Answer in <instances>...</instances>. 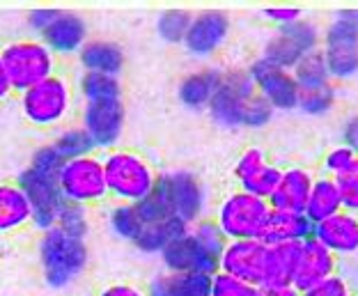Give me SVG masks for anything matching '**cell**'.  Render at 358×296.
Listing matches in <instances>:
<instances>
[{
	"label": "cell",
	"mask_w": 358,
	"mask_h": 296,
	"mask_svg": "<svg viewBox=\"0 0 358 296\" xmlns=\"http://www.w3.org/2000/svg\"><path fill=\"white\" fill-rule=\"evenodd\" d=\"M356 159H358V154L349 145L331 147V150L327 152V156H324V175L336 179V177L343 175V172H347L349 168H352Z\"/></svg>",
	"instance_id": "cell-33"
},
{
	"label": "cell",
	"mask_w": 358,
	"mask_h": 296,
	"mask_svg": "<svg viewBox=\"0 0 358 296\" xmlns=\"http://www.w3.org/2000/svg\"><path fill=\"white\" fill-rule=\"evenodd\" d=\"M124 127V104L122 99L83 101V129L94 147H110L120 141Z\"/></svg>",
	"instance_id": "cell-16"
},
{
	"label": "cell",
	"mask_w": 358,
	"mask_h": 296,
	"mask_svg": "<svg viewBox=\"0 0 358 296\" xmlns=\"http://www.w3.org/2000/svg\"><path fill=\"white\" fill-rule=\"evenodd\" d=\"M191 21H193L191 14H186V12H168L164 19H161L159 30L168 42H184Z\"/></svg>",
	"instance_id": "cell-37"
},
{
	"label": "cell",
	"mask_w": 358,
	"mask_h": 296,
	"mask_svg": "<svg viewBox=\"0 0 358 296\" xmlns=\"http://www.w3.org/2000/svg\"><path fill=\"white\" fill-rule=\"evenodd\" d=\"M58 188L64 200L78 204V207L96 204L103 197H108L101 156L85 154L64 159L58 170Z\"/></svg>",
	"instance_id": "cell-9"
},
{
	"label": "cell",
	"mask_w": 358,
	"mask_h": 296,
	"mask_svg": "<svg viewBox=\"0 0 358 296\" xmlns=\"http://www.w3.org/2000/svg\"><path fill=\"white\" fill-rule=\"evenodd\" d=\"M248 73H250V78H253L259 97H262L271 108H278V111L299 108V85L294 76H292V71L275 67V64L259 57V60L250 64Z\"/></svg>",
	"instance_id": "cell-14"
},
{
	"label": "cell",
	"mask_w": 358,
	"mask_h": 296,
	"mask_svg": "<svg viewBox=\"0 0 358 296\" xmlns=\"http://www.w3.org/2000/svg\"><path fill=\"white\" fill-rule=\"evenodd\" d=\"M356 290H352V285L340 274L327 278V281H322L320 285L310 287V290L301 292V296H354Z\"/></svg>",
	"instance_id": "cell-39"
},
{
	"label": "cell",
	"mask_w": 358,
	"mask_h": 296,
	"mask_svg": "<svg viewBox=\"0 0 358 296\" xmlns=\"http://www.w3.org/2000/svg\"><path fill=\"white\" fill-rule=\"evenodd\" d=\"M266 296H301V292H299V290H294V287H282V290L266 292Z\"/></svg>",
	"instance_id": "cell-45"
},
{
	"label": "cell",
	"mask_w": 358,
	"mask_h": 296,
	"mask_svg": "<svg viewBox=\"0 0 358 296\" xmlns=\"http://www.w3.org/2000/svg\"><path fill=\"white\" fill-rule=\"evenodd\" d=\"M85 23L71 12H58L53 23L42 32V42L53 53H76L85 46Z\"/></svg>",
	"instance_id": "cell-22"
},
{
	"label": "cell",
	"mask_w": 358,
	"mask_h": 296,
	"mask_svg": "<svg viewBox=\"0 0 358 296\" xmlns=\"http://www.w3.org/2000/svg\"><path fill=\"white\" fill-rule=\"evenodd\" d=\"M345 145H349L358 154V115L347 122V127H345Z\"/></svg>",
	"instance_id": "cell-43"
},
{
	"label": "cell",
	"mask_w": 358,
	"mask_h": 296,
	"mask_svg": "<svg viewBox=\"0 0 358 296\" xmlns=\"http://www.w3.org/2000/svg\"><path fill=\"white\" fill-rule=\"evenodd\" d=\"M333 99H336L333 85L322 87V90H310V92H299V108L303 113L324 115L327 111H331Z\"/></svg>",
	"instance_id": "cell-36"
},
{
	"label": "cell",
	"mask_w": 358,
	"mask_h": 296,
	"mask_svg": "<svg viewBox=\"0 0 358 296\" xmlns=\"http://www.w3.org/2000/svg\"><path fill=\"white\" fill-rule=\"evenodd\" d=\"M266 255L268 244H264L262 239L227 241L221 262H218V271L239 278L241 283L255 287V290H262Z\"/></svg>",
	"instance_id": "cell-12"
},
{
	"label": "cell",
	"mask_w": 358,
	"mask_h": 296,
	"mask_svg": "<svg viewBox=\"0 0 358 296\" xmlns=\"http://www.w3.org/2000/svg\"><path fill=\"white\" fill-rule=\"evenodd\" d=\"M271 207L262 197L243 191H232L216 207V225L221 227L227 241L262 239Z\"/></svg>",
	"instance_id": "cell-7"
},
{
	"label": "cell",
	"mask_w": 358,
	"mask_h": 296,
	"mask_svg": "<svg viewBox=\"0 0 358 296\" xmlns=\"http://www.w3.org/2000/svg\"><path fill=\"white\" fill-rule=\"evenodd\" d=\"M0 60L7 71L14 92H26L28 87L42 83L55 73V53L42 39H19L0 48Z\"/></svg>",
	"instance_id": "cell-6"
},
{
	"label": "cell",
	"mask_w": 358,
	"mask_h": 296,
	"mask_svg": "<svg viewBox=\"0 0 358 296\" xmlns=\"http://www.w3.org/2000/svg\"><path fill=\"white\" fill-rule=\"evenodd\" d=\"M80 94L83 101H101V99H122V87L117 76L85 71L80 78Z\"/></svg>",
	"instance_id": "cell-30"
},
{
	"label": "cell",
	"mask_w": 358,
	"mask_h": 296,
	"mask_svg": "<svg viewBox=\"0 0 358 296\" xmlns=\"http://www.w3.org/2000/svg\"><path fill=\"white\" fill-rule=\"evenodd\" d=\"M211 276L202 274H159L148 287V296H209Z\"/></svg>",
	"instance_id": "cell-26"
},
{
	"label": "cell",
	"mask_w": 358,
	"mask_h": 296,
	"mask_svg": "<svg viewBox=\"0 0 358 296\" xmlns=\"http://www.w3.org/2000/svg\"><path fill=\"white\" fill-rule=\"evenodd\" d=\"M32 223V204L19 182H0V237Z\"/></svg>",
	"instance_id": "cell-23"
},
{
	"label": "cell",
	"mask_w": 358,
	"mask_h": 296,
	"mask_svg": "<svg viewBox=\"0 0 358 296\" xmlns=\"http://www.w3.org/2000/svg\"><path fill=\"white\" fill-rule=\"evenodd\" d=\"M313 51H317V30L315 26L301 19L294 26L278 28V35L264 48L262 60L271 62L280 69L292 71L299 64L301 57Z\"/></svg>",
	"instance_id": "cell-13"
},
{
	"label": "cell",
	"mask_w": 358,
	"mask_h": 296,
	"mask_svg": "<svg viewBox=\"0 0 358 296\" xmlns=\"http://www.w3.org/2000/svg\"><path fill=\"white\" fill-rule=\"evenodd\" d=\"M299 246L301 244L268 246L266 267H264V281H262V290L264 292H273V290H282V287H292V276H294Z\"/></svg>",
	"instance_id": "cell-24"
},
{
	"label": "cell",
	"mask_w": 358,
	"mask_h": 296,
	"mask_svg": "<svg viewBox=\"0 0 358 296\" xmlns=\"http://www.w3.org/2000/svg\"><path fill=\"white\" fill-rule=\"evenodd\" d=\"M340 267V260L327 251L320 241H315L313 237L306 241H301L299 255H296V267L294 276H292V287L299 292H306L310 287L320 285L327 278L336 276Z\"/></svg>",
	"instance_id": "cell-17"
},
{
	"label": "cell",
	"mask_w": 358,
	"mask_h": 296,
	"mask_svg": "<svg viewBox=\"0 0 358 296\" xmlns=\"http://www.w3.org/2000/svg\"><path fill=\"white\" fill-rule=\"evenodd\" d=\"M164 265L173 274H202L211 276L218 271V262L221 258L214 255L209 248H205L191 230H186L182 237H177L173 244H168L161 251Z\"/></svg>",
	"instance_id": "cell-15"
},
{
	"label": "cell",
	"mask_w": 358,
	"mask_h": 296,
	"mask_svg": "<svg viewBox=\"0 0 358 296\" xmlns=\"http://www.w3.org/2000/svg\"><path fill=\"white\" fill-rule=\"evenodd\" d=\"M343 211V197H340V188L338 182L329 175H320L315 177L313 182V191L310 197H308V204H306V216L310 220L313 225L322 223L336 213Z\"/></svg>",
	"instance_id": "cell-25"
},
{
	"label": "cell",
	"mask_w": 358,
	"mask_h": 296,
	"mask_svg": "<svg viewBox=\"0 0 358 296\" xmlns=\"http://www.w3.org/2000/svg\"><path fill=\"white\" fill-rule=\"evenodd\" d=\"M62 161L64 159L53 145H44L35 152L32 163L19 177V186L28 193L32 204V225H37L42 232L58 225V216L67 202L58 188V170Z\"/></svg>",
	"instance_id": "cell-2"
},
{
	"label": "cell",
	"mask_w": 358,
	"mask_h": 296,
	"mask_svg": "<svg viewBox=\"0 0 358 296\" xmlns=\"http://www.w3.org/2000/svg\"><path fill=\"white\" fill-rule=\"evenodd\" d=\"M19 101H21L23 118L30 125H35L39 129H51L64 122V118L71 113L74 90L67 83V78H62L60 73H53V76L44 78L42 83L21 92Z\"/></svg>",
	"instance_id": "cell-8"
},
{
	"label": "cell",
	"mask_w": 358,
	"mask_h": 296,
	"mask_svg": "<svg viewBox=\"0 0 358 296\" xmlns=\"http://www.w3.org/2000/svg\"><path fill=\"white\" fill-rule=\"evenodd\" d=\"M313 239L331 251L338 260L358 255V216L349 211H340L313 230Z\"/></svg>",
	"instance_id": "cell-18"
},
{
	"label": "cell",
	"mask_w": 358,
	"mask_h": 296,
	"mask_svg": "<svg viewBox=\"0 0 358 296\" xmlns=\"http://www.w3.org/2000/svg\"><path fill=\"white\" fill-rule=\"evenodd\" d=\"M336 182L340 188V197H343V211L356 213L358 216V159L347 172L336 177Z\"/></svg>",
	"instance_id": "cell-35"
},
{
	"label": "cell",
	"mask_w": 358,
	"mask_h": 296,
	"mask_svg": "<svg viewBox=\"0 0 358 296\" xmlns=\"http://www.w3.org/2000/svg\"><path fill=\"white\" fill-rule=\"evenodd\" d=\"M99 296H148L141 287L129 285V283H117V285H108L106 290L99 292Z\"/></svg>",
	"instance_id": "cell-41"
},
{
	"label": "cell",
	"mask_w": 358,
	"mask_h": 296,
	"mask_svg": "<svg viewBox=\"0 0 358 296\" xmlns=\"http://www.w3.org/2000/svg\"><path fill=\"white\" fill-rule=\"evenodd\" d=\"M322 55L331 78H349L358 71V10L340 12L333 19Z\"/></svg>",
	"instance_id": "cell-11"
},
{
	"label": "cell",
	"mask_w": 358,
	"mask_h": 296,
	"mask_svg": "<svg viewBox=\"0 0 358 296\" xmlns=\"http://www.w3.org/2000/svg\"><path fill=\"white\" fill-rule=\"evenodd\" d=\"M354 296H358V292H354Z\"/></svg>",
	"instance_id": "cell-47"
},
{
	"label": "cell",
	"mask_w": 358,
	"mask_h": 296,
	"mask_svg": "<svg viewBox=\"0 0 358 296\" xmlns=\"http://www.w3.org/2000/svg\"><path fill=\"white\" fill-rule=\"evenodd\" d=\"M315 225L308 220L306 213L296 211H273L268 213L262 241L268 246H280V244H301L313 237Z\"/></svg>",
	"instance_id": "cell-21"
},
{
	"label": "cell",
	"mask_w": 358,
	"mask_h": 296,
	"mask_svg": "<svg viewBox=\"0 0 358 296\" xmlns=\"http://www.w3.org/2000/svg\"><path fill=\"white\" fill-rule=\"evenodd\" d=\"M218 83H221V73L218 71L214 69L195 71L184 78L182 87H179V97L191 108H202V106L211 104V99H214L218 90Z\"/></svg>",
	"instance_id": "cell-28"
},
{
	"label": "cell",
	"mask_w": 358,
	"mask_h": 296,
	"mask_svg": "<svg viewBox=\"0 0 358 296\" xmlns=\"http://www.w3.org/2000/svg\"><path fill=\"white\" fill-rule=\"evenodd\" d=\"M154 195L170 216L189 227L198 223L205 211V188L191 172L175 170L161 175Z\"/></svg>",
	"instance_id": "cell-10"
},
{
	"label": "cell",
	"mask_w": 358,
	"mask_h": 296,
	"mask_svg": "<svg viewBox=\"0 0 358 296\" xmlns=\"http://www.w3.org/2000/svg\"><path fill=\"white\" fill-rule=\"evenodd\" d=\"M292 76L296 80L299 92H310V90H322L331 85V71L320 48L301 57L296 67L292 69Z\"/></svg>",
	"instance_id": "cell-29"
},
{
	"label": "cell",
	"mask_w": 358,
	"mask_h": 296,
	"mask_svg": "<svg viewBox=\"0 0 358 296\" xmlns=\"http://www.w3.org/2000/svg\"><path fill=\"white\" fill-rule=\"evenodd\" d=\"M80 62L90 73H106V76H117L122 69L124 55L110 42H87L80 48Z\"/></svg>",
	"instance_id": "cell-27"
},
{
	"label": "cell",
	"mask_w": 358,
	"mask_h": 296,
	"mask_svg": "<svg viewBox=\"0 0 358 296\" xmlns=\"http://www.w3.org/2000/svg\"><path fill=\"white\" fill-rule=\"evenodd\" d=\"M313 182H315L313 172H308L306 168H296V166L285 168L273 195L266 200L268 207L273 211L303 213L308 197H310V191H313Z\"/></svg>",
	"instance_id": "cell-19"
},
{
	"label": "cell",
	"mask_w": 358,
	"mask_h": 296,
	"mask_svg": "<svg viewBox=\"0 0 358 296\" xmlns=\"http://www.w3.org/2000/svg\"><path fill=\"white\" fill-rule=\"evenodd\" d=\"M264 19H268L273 26H278V28H287V26H294L296 21L303 19V12H301L299 7H289V5L266 7Z\"/></svg>",
	"instance_id": "cell-40"
},
{
	"label": "cell",
	"mask_w": 358,
	"mask_h": 296,
	"mask_svg": "<svg viewBox=\"0 0 358 296\" xmlns=\"http://www.w3.org/2000/svg\"><path fill=\"white\" fill-rule=\"evenodd\" d=\"M108 195L120 204H138L154 195L159 175L152 163L131 150H110L101 156Z\"/></svg>",
	"instance_id": "cell-4"
},
{
	"label": "cell",
	"mask_w": 358,
	"mask_h": 296,
	"mask_svg": "<svg viewBox=\"0 0 358 296\" xmlns=\"http://www.w3.org/2000/svg\"><path fill=\"white\" fill-rule=\"evenodd\" d=\"M39 262L51 287H67L83 274L87 251L83 237L71 234L62 227H51L39 239Z\"/></svg>",
	"instance_id": "cell-5"
},
{
	"label": "cell",
	"mask_w": 358,
	"mask_h": 296,
	"mask_svg": "<svg viewBox=\"0 0 358 296\" xmlns=\"http://www.w3.org/2000/svg\"><path fill=\"white\" fill-rule=\"evenodd\" d=\"M62 159H74V156L94 154V143L83 129H67L51 143Z\"/></svg>",
	"instance_id": "cell-32"
},
{
	"label": "cell",
	"mask_w": 358,
	"mask_h": 296,
	"mask_svg": "<svg viewBox=\"0 0 358 296\" xmlns=\"http://www.w3.org/2000/svg\"><path fill=\"white\" fill-rule=\"evenodd\" d=\"M266 154L264 150H259V147H248L246 152L239 156V161L234 163V177H237V182L241 184L243 179H248L250 175H255L259 168L266 166Z\"/></svg>",
	"instance_id": "cell-38"
},
{
	"label": "cell",
	"mask_w": 358,
	"mask_h": 296,
	"mask_svg": "<svg viewBox=\"0 0 358 296\" xmlns=\"http://www.w3.org/2000/svg\"><path fill=\"white\" fill-rule=\"evenodd\" d=\"M230 32V21L223 12H202L191 21L189 32L184 37V46L193 55H211L225 42Z\"/></svg>",
	"instance_id": "cell-20"
},
{
	"label": "cell",
	"mask_w": 358,
	"mask_h": 296,
	"mask_svg": "<svg viewBox=\"0 0 358 296\" xmlns=\"http://www.w3.org/2000/svg\"><path fill=\"white\" fill-rule=\"evenodd\" d=\"M282 177V168L273 166V163H266L264 168H259L255 175H250L248 179H243L239 184V191L250 193L255 197H262V200H268L273 195L275 186H278Z\"/></svg>",
	"instance_id": "cell-31"
},
{
	"label": "cell",
	"mask_w": 358,
	"mask_h": 296,
	"mask_svg": "<svg viewBox=\"0 0 358 296\" xmlns=\"http://www.w3.org/2000/svg\"><path fill=\"white\" fill-rule=\"evenodd\" d=\"M218 122L230 127H262L273 108L259 97L248 71L221 73V83L209 104Z\"/></svg>",
	"instance_id": "cell-3"
},
{
	"label": "cell",
	"mask_w": 358,
	"mask_h": 296,
	"mask_svg": "<svg viewBox=\"0 0 358 296\" xmlns=\"http://www.w3.org/2000/svg\"><path fill=\"white\" fill-rule=\"evenodd\" d=\"M250 296H266V292L264 290H253V292H250Z\"/></svg>",
	"instance_id": "cell-46"
},
{
	"label": "cell",
	"mask_w": 358,
	"mask_h": 296,
	"mask_svg": "<svg viewBox=\"0 0 358 296\" xmlns=\"http://www.w3.org/2000/svg\"><path fill=\"white\" fill-rule=\"evenodd\" d=\"M58 12H60V10H37V12H32V14H30L32 28L39 30V32H44V30L53 23L55 16H58Z\"/></svg>",
	"instance_id": "cell-42"
},
{
	"label": "cell",
	"mask_w": 358,
	"mask_h": 296,
	"mask_svg": "<svg viewBox=\"0 0 358 296\" xmlns=\"http://www.w3.org/2000/svg\"><path fill=\"white\" fill-rule=\"evenodd\" d=\"M253 290L255 287L241 283L239 278L227 276L223 271L211 274V281H209V296H250Z\"/></svg>",
	"instance_id": "cell-34"
},
{
	"label": "cell",
	"mask_w": 358,
	"mask_h": 296,
	"mask_svg": "<svg viewBox=\"0 0 358 296\" xmlns=\"http://www.w3.org/2000/svg\"><path fill=\"white\" fill-rule=\"evenodd\" d=\"M12 92H14L12 83H10V78H7V71L3 67V60H0V101H5V99L10 97Z\"/></svg>",
	"instance_id": "cell-44"
},
{
	"label": "cell",
	"mask_w": 358,
	"mask_h": 296,
	"mask_svg": "<svg viewBox=\"0 0 358 296\" xmlns=\"http://www.w3.org/2000/svg\"><path fill=\"white\" fill-rule=\"evenodd\" d=\"M110 227L122 239L148 253H161L189 230V225L170 216L157 195L138 204H117L110 213Z\"/></svg>",
	"instance_id": "cell-1"
}]
</instances>
